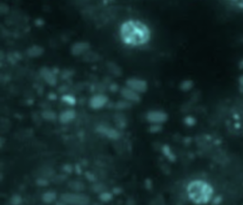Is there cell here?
Segmentation results:
<instances>
[{
	"label": "cell",
	"instance_id": "obj_1",
	"mask_svg": "<svg viewBox=\"0 0 243 205\" xmlns=\"http://www.w3.org/2000/svg\"><path fill=\"white\" fill-rule=\"evenodd\" d=\"M149 35L147 27L140 21H127L121 28L122 39L128 45H143L148 41Z\"/></svg>",
	"mask_w": 243,
	"mask_h": 205
},
{
	"label": "cell",
	"instance_id": "obj_2",
	"mask_svg": "<svg viewBox=\"0 0 243 205\" xmlns=\"http://www.w3.org/2000/svg\"><path fill=\"white\" fill-rule=\"evenodd\" d=\"M213 188L203 181H193L187 186V195L190 201L195 204L202 205L208 203L213 197Z\"/></svg>",
	"mask_w": 243,
	"mask_h": 205
}]
</instances>
